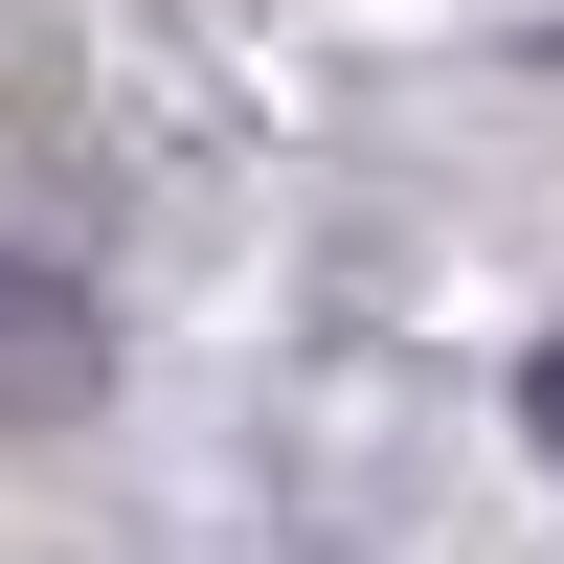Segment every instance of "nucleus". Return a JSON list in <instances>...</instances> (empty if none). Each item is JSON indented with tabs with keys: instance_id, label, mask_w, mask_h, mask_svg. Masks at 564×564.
<instances>
[{
	"instance_id": "1",
	"label": "nucleus",
	"mask_w": 564,
	"mask_h": 564,
	"mask_svg": "<svg viewBox=\"0 0 564 564\" xmlns=\"http://www.w3.org/2000/svg\"><path fill=\"white\" fill-rule=\"evenodd\" d=\"M90 384H113V316H90L45 249H0V430H68Z\"/></svg>"
},
{
	"instance_id": "2",
	"label": "nucleus",
	"mask_w": 564,
	"mask_h": 564,
	"mask_svg": "<svg viewBox=\"0 0 564 564\" xmlns=\"http://www.w3.org/2000/svg\"><path fill=\"white\" fill-rule=\"evenodd\" d=\"M520 430H542V475H564V339H542V361H520Z\"/></svg>"
}]
</instances>
